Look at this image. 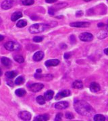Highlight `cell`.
I'll list each match as a JSON object with an SVG mask.
<instances>
[{
    "label": "cell",
    "instance_id": "cell-1",
    "mask_svg": "<svg viewBox=\"0 0 108 121\" xmlns=\"http://www.w3.org/2000/svg\"><path fill=\"white\" fill-rule=\"evenodd\" d=\"M74 108L79 114L82 116L89 117L95 112V110L90 104L83 100H75Z\"/></svg>",
    "mask_w": 108,
    "mask_h": 121
},
{
    "label": "cell",
    "instance_id": "cell-2",
    "mask_svg": "<svg viewBox=\"0 0 108 121\" xmlns=\"http://www.w3.org/2000/svg\"><path fill=\"white\" fill-rule=\"evenodd\" d=\"M49 26L47 24H35L30 26L29 28V32L32 34H38L42 32L45 30H47Z\"/></svg>",
    "mask_w": 108,
    "mask_h": 121
},
{
    "label": "cell",
    "instance_id": "cell-3",
    "mask_svg": "<svg viewBox=\"0 0 108 121\" xmlns=\"http://www.w3.org/2000/svg\"><path fill=\"white\" fill-rule=\"evenodd\" d=\"M4 47L6 50L10 51H18L20 48V45L16 42L14 41H9L7 42L4 44Z\"/></svg>",
    "mask_w": 108,
    "mask_h": 121
},
{
    "label": "cell",
    "instance_id": "cell-4",
    "mask_svg": "<svg viewBox=\"0 0 108 121\" xmlns=\"http://www.w3.org/2000/svg\"><path fill=\"white\" fill-rule=\"evenodd\" d=\"M79 39L80 40L84 41V42H90L93 39V36L91 33L84 32V33H82L80 35Z\"/></svg>",
    "mask_w": 108,
    "mask_h": 121
},
{
    "label": "cell",
    "instance_id": "cell-5",
    "mask_svg": "<svg viewBox=\"0 0 108 121\" xmlns=\"http://www.w3.org/2000/svg\"><path fill=\"white\" fill-rule=\"evenodd\" d=\"M43 86L42 83H32L28 86L29 90L33 92H38L39 91H41L43 88Z\"/></svg>",
    "mask_w": 108,
    "mask_h": 121
},
{
    "label": "cell",
    "instance_id": "cell-6",
    "mask_svg": "<svg viewBox=\"0 0 108 121\" xmlns=\"http://www.w3.org/2000/svg\"><path fill=\"white\" fill-rule=\"evenodd\" d=\"M70 26L75 27V28H87L90 26V23L85 22H74L70 24Z\"/></svg>",
    "mask_w": 108,
    "mask_h": 121
},
{
    "label": "cell",
    "instance_id": "cell-7",
    "mask_svg": "<svg viewBox=\"0 0 108 121\" xmlns=\"http://www.w3.org/2000/svg\"><path fill=\"white\" fill-rule=\"evenodd\" d=\"M14 0H5L1 4V8L4 9H10L14 5Z\"/></svg>",
    "mask_w": 108,
    "mask_h": 121
},
{
    "label": "cell",
    "instance_id": "cell-8",
    "mask_svg": "<svg viewBox=\"0 0 108 121\" xmlns=\"http://www.w3.org/2000/svg\"><path fill=\"white\" fill-rule=\"evenodd\" d=\"M18 116L23 121H30V118H31L30 113L27 112V111H21L18 114Z\"/></svg>",
    "mask_w": 108,
    "mask_h": 121
},
{
    "label": "cell",
    "instance_id": "cell-9",
    "mask_svg": "<svg viewBox=\"0 0 108 121\" xmlns=\"http://www.w3.org/2000/svg\"><path fill=\"white\" fill-rule=\"evenodd\" d=\"M69 106V104L68 102L66 101H62V102H59L56 104L55 105V108L57 110H64L66 109Z\"/></svg>",
    "mask_w": 108,
    "mask_h": 121
},
{
    "label": "cell",
    "instance_id": "cell-10",
    "mask_svg": "<svg viewBox=\"0 0 108 121\" xmlns=\"http://www.w3.org/2000/svg\"><path fill=\"white\" fill-rule=\"evenodd\" d=\"M70 90H63L59 92L57 94L56 96V99H60L63 98H65V97H67V96H69L70 95Z\"/></svg>",
    "mask_w": 108,
    "mask_h": 121
},
{
    "label": "cell",
    "instance_id": "cell-11",
    "mask_svg": "<svg viewBox=\"0 0 108 121\" xmlns=\"http://www.w3.org/2000/svg\"><path fill=\"white\" fill-rule=\"evenodd\" d=\"M43 57H44V52L43 51H37L33 55V60L35 61H40L43 59Z\"/></svg>",
    "mask_w": 108,
    "mask_h": 121
},
{
    "label": "cell",
    "instance_id": "cell-12",
    "mask_svg": "<svg viewBox=\"0 0 108 121\" xmlns=\"http://www.w3.org/2000/svg\"><path fill=\"white\" fill-rule=\"evenodd\" d=\"M60 64V60L58 59H51L48 60L45 62V65L47 67H53V66H57Z\"/></svg>",
    "mask_w": 108,
    "mask_h": 121
},
{
    "label": "cell",
    "instance_id": "cell-13",
    "mask_svg": "<svg viewBox=\"0 0 108 121\" xmlns=\"http://www.w3.org/2000/svg\"><path fill=\"white\" fill-rule=\"evenodd\" d=\"M101 89L99 83L96 82H92L90 85V90L92 92H97Z\"/></svg>",
    "mask_w": 108,
    "mask_h": 121
},
{
    "label": "cell",
    "instance_id": "cell-14",
    "mask_svg": "<svg viewBox=\"0 0 108 121\" xmlns=\"http://www.w3.org/2000/svg\"><path fill=\"white\" fill-rule=\"evenodd\" d=\"M1 63L4 65L5 67H9L11 66V60L7 58V57H2L1 59Z\"/></svg>",
    "mask_w": 108,
    "mask_h": 121
},
{
    "label": "cell",
    "instance_id": "cell-15",
    "mask_svg": "<svg viewBox=\"0 0 108 121\" xmlns=\"http://www.w3.org/2000/svg\"><path fill=\"white\" fill-rule=\"evenodd\" d=\"M53 95H54L53 91L48 90L47 92H45V94L44 95V98H45V99H46V100L49 101V100H51L53 98Z\"/></svg>",
    "mask_w": 108,
    "mask_h": 121
},
{
    "label": "cell",
    "instance_id": "cell-16",
    "mask_svg": "<svg viewBox=\"0 0 108 121\" xmlns=\"http://www.w3.org/2000/svg\"><path fill=\"white\" fill-rule=\"evenodd\" d=\"M49 119V117L48 114H43V115H39L35 118L36 121H46Z\"/></svg>",
    "mask_w": 108,
    "mask_h": 121
},
{
    "label": "cell",
    "instance_id": "cell-17",
    "mask_svg": "<svg viewBox=\"0 0 108 121\" xmlns=\"http://www.w3.org/2000/svg\"><path fill=\"white\" fill-rule=\"evenodd\" d=\"M22 13L21 12H14V13L12 15L11 20H12V21L15 22V21L18 20L19 18L22 17Z\"/></svg>",
    "mask_w": 108,
    "mask_h": 121
},
{
    "label": "cell",
    "instance_id": "cell-18",
    "mask_svg": "<svg viewBox=\"0 0 108 121\" xmlns=\"http://www.w3.org/2000/svg\"><path fill=\"white\" fill-rule=\"evenodd\" d=\"M72 87H73L74 88H76V89H82V87H83V83H82V82H80V81H75L73 83V84H72Z\"/></svg>",
    "mask_w": 108,
    "mask_h": 121
},
{
    "label": "cell",
    "instance_id": "cell-19",
    "mask_svg": "<svg viewBox=\"0 0 108 121\" xmlns=\"http://www.w3.org/2000/svg\"><path fill=\"white\" fill-rule=\"evenodd\" d=\"M15 94H16L17 96H19V97H22L24 95H26V91L24 89L22 88H20V89H18L15 91Z\"/></svg>",
    "mask_w": 108,
    "mask_h": 121
},
{
    "label": "cell",
    "instance_id": "cell-20",
    "mask_svg": "<svg viewBox=\"0 0 108 121\" xmlns=\"http://www.w3.org/2000/svg\"><path fill=\"white\" fill-rule=\"evenodd\" d=\"M17 75V73L16 71H8L5 73V76L8 79H12Z\"/></svg>",
    "mask_w": 108,
    "mask_h": 121
},
{
    "label": "cell",
    "instance_id": "cell-21",
    "mask_svg": "<svg viewBox=\"0 0 108 121\" xmlns=\"http://www.w3.org/2000/svg\"><path fill=\"white\" fill-rule=\"evenodd\" d=\"M94 121H105V117L102 114H96L94 117Z\"/></svg>",
    "mask_w": 108,
    "mask_h": 121
},
{
    "label": "cell",
    "instance_id": "cell-22",
    "mask_svg": "<svg viewBox=\"0 0 108 121\" xmlns=\"http://www.w3.org/2000/svg\"><path fill=\"white\" fill-rule=\"evenodd\" d=\"M36 100H37V102L39 104H41V105L44 104L45 103V98H44L43 96H42V95H39V96L36 98Z\"/></svg>",
    "mask_w": 108,
    "mask_h": 121
},
{
    "label": "cell",
    "instance_id": "cell-23",
    "mask_svg": "<svg viewBox=\"0 0 108 121\" xmlns=\"http://www.w3.org/2000/svg\"><path fill=\"white\" fill-rule=\"evenodd\" d=\"M27 25V22L26 20H19V22H18L16 26L18 28H23L24 26H26Z\"/></svg>",
    "mask_w": 108,
    "mask_h": 121
},
{
    "label": "cell",
    "instance_id": "cell-24",
    "mask_svg": "<svg viewBox=\"0 0 108 121\" xmlns=\"http://www.w3.org/2000/svg\"><path fill=\"white\" fill-rule=\"evenodd\" d=\"M108 36V34L105 32V31H103V30H102V31H101L100 32H99V34H98V38L100 39H105V37H107Z\"/></svg>",
    "mask_w": 108,
    "mask_h": 121
},
{
    "label": "cell",
    "instance_id": "cell-25",
    "mask_svg": "<svg viewBox=\"0 0 108 121\" xmlns=\"http://www.w3.org/2000/svg\"><path fill=\"white\" fill-rule=\"evenodd\" d=\"M24 78H22V76H19L18 78H16V79L15 81V83L16 85H21V84H22L24 83Z\"/></svg>",
    "mask_w": 108,
    "mask_h": 121
},
{
    "label": "cell",
    "instance_id": "cell-26",
    "mask_svg": "<svg viewBox=\"0 0 108 121\" xmlns=\"http://www.w3.org/2000/svg\"><path fill=\"white\" fill-rule=\"evenodd\" d=\"M14 60L18 63H23L24 61V59L23 58V56L17 55V56H14Z\"/></svg>",
    "mask_w": 108,
    "mask_h": 121
},
{
    "label": "cell",
    "instance_id": "cell-27",
    "mask_svg": "<svg viewBox=\"0 0 108 121\" xmlns=\"http://www.w3.org/2000/svg\"><path fill=\"white\" fill-rule=\"evenodd\" d=\"M35 3L34 0H23L22 1V4L24 5H33Z\"/></svg>",
    "mask_w": 108,
    "mask_h": 121
},
{
    "label": "cell",
    "instance_id": "cell-28",
    "mask_svg": "<svg viewBox=\"0 0 108 121\" xmlns=\"http://www.w3.org/2000/svg\"><path fill=\"white\" fill-rule=\"evenodd\" d=\"M43 38L41 37V36H35L33 38V41L35 43H40L41 41H43Z\"/></svg>",
    "mask_w": 108,
    "mask_h": 121
},
{
    "label": "cell",
    "instance_id": "cell-29",
    "mask_svg": "<svg viewBox=\"0 0 108 121\" xmlns=\"http://www.w3.org/2000/svg\"><path fill=\"white\" fill-rule=\"evenodd\" d=\"M66 118L68 119H72L74 118V115L71 112L66 113Z\"/></svg>",
    "mask_w": 108,
    "mask_h": 121
},
{
    "label": "cell",
    "instance_id": "cell-30",
    "mask_svg": "<svg viewBox=\"0 0 108 121\" xmlns=\"http://www.w3.org/2000/svg\"><path fill=\"white\" fill-rule=\"evenodd\" d=\"M62 116H63V114H61V113H58V114H57L56 117V121H60L61 120V118H62Z\"/></svg>",
    "mask_w": 108,
    "mask_h": 121
},
{
    "label": "cell",
    "instance_id": "cell-31",
    "mask_svg": "<svg viewBox=\"0 0 108 121\" xmlns=\"http://www.w3.org/2000/svg\"><path fill=\"white\" fill-rule=\"evenodd\" d=\"M45 1L48 4H52V3H54L57 1V0H45Z\"/></svg>",
    "mask_w": 108,
    "mask_h": 121
},
{
    "label": "cell",
    "instance_id": "cell-32",
    "mask_svg": "<svg viewBox=\"0 0 108 121\" xmlns=\"http://www.w3.org/2000/svg\"><path fill=\"white\" fill-rule=\"evenodd\" d=\"M70 56H71V55L70 53H66L64 55V58L65 59H69Z\"/></svg>",
    "mask_w": 108,
    "mask_h": 121
},
{
    "label": "cell",
    "instance_id": "cell-33",
    "mask_svg": "<svg viewBox=\"0 0 108 121\" xmlns=\"http://www.w3.org/2000/svg\"><path fill=\"white\" fill-rule=\"evenodd\" d=\"M104 52H105V55H108V48H105V49L104 50Z\"/></svg>",
    "mask_w": 108,
    "mask_h": 121
},
{
    "label": "cell",
    "instance_id": "cell-34",
    "mask_svg": "<svg viewBox=\"0 0 108 121\" xmlns=\"http://www.w3.org/2000/svg\"><path fill=\"white\" fill-rule=\"evenodd\" d=\"M41 72H42V70H41V69H37V73L41 74Z\"/></svg>",
    "mask_w": 108,
    "mask_h": 121
},
{
    "label": "cell",
    "instance_id": "cell-35",
    "mask_svg": "<svg viewBox=\"0 0 108 121\" xmlns=\"http://www.w3.org/2000/svg\"><path fill=\"white\" fill-rule=\"evenodd\" d=\"M4 39V37L3 36H1V35H0V42H1Z\"/></svg>",
    "mask_w": 108,
    "mask_h": 121
},
{
    "label": "cell",
    "instance_id": "cell-36",
    "mask_svg": "<svg viewBox=\"0 0 108 121\" xmlns=\"http://www.w3.org/2000/svg\"><path fill=\"white\" fill-rule=\"evenodd\" d=\"M104 26V24H102V23H99V24H98V26L99 27H101V26Z\"/></svg>",
    "mask_w": 108,
    "mask_h": 121
},
{
    "label": "cell",
    "instance_id": "cell-37",
    "mask_svg": "<svg viewBox=\"0 0 108 121\" xmlns=\"http://www.w3.org/2000/svg\"><path fill=\"white\" fill-rule=\"evenodd\" d=\"M2 75V71H1V69H0V76Z\"/></svg>",
    "mask_w": 108,
    "mask_h": 121
},
{
    "label": "cell",
    "instance_id": "cell-38",
    "mask_svg": "<svg viewBox=\"0 0 108 121\" xmlns=\"http://www.w3.org/2000/svg\"><path fill=\"white\" fill-rule=\"evenodd\" d=\"M85 1H86V2H88V1H91V0H84Z\"/></svg>",
    "mask_w": 108,
    "mask_h": 121
},
{
    "label": "cell",
    "instance_id": "cell-39",
    "mask_svg": "<svg viewBox=\"0 0 108 121\" xmlns=\"http://www.w3.org/2000/svg\"><path fill=\"white\" fill-rule=\"evenodd\" d=\"M106 29H107V30H108V26H107V28H106Z\"/></svg>",
    "mask_w": 108,
    "mask_h": 121
},
{
    "label": "cell",
    "instance_id": "cell-40",
    "mask_svg": "<svg viewBox=\"0 0 108 121\" xmlns=\"http://www.w3.org/2000/svg\"><path fill=\"white\" fill-rule=\"evenodd\" d=\"M0 23H1V19H0Z\"/></svg>",
    "mask_w": 108,
    "mask_h": 121
},
{
    "label": "cell",
    "instance_id": "cell-41",
    "mask_svg": "<svg viewBox=\"0 0 108 121\" xmlns=\"http://www.w3.org/2000/svg\"><path fill=\"white\" fill-rule=\"evenodd\" d=\"M0 83H1V82H0Z\"/></svg>",
    "mask_w": 108,
    "mask_h": 121
},
{
    "label": "cell",
    "instance_id": "cell-42",
    "mask_svg": "<svg viewBox=\"0 0 108 121\" xmlns=\"http://www.w3.org/2000/svg\"></svg>",
    "mask_w": 108,
    "mask_h": 121
}]
</instances>
